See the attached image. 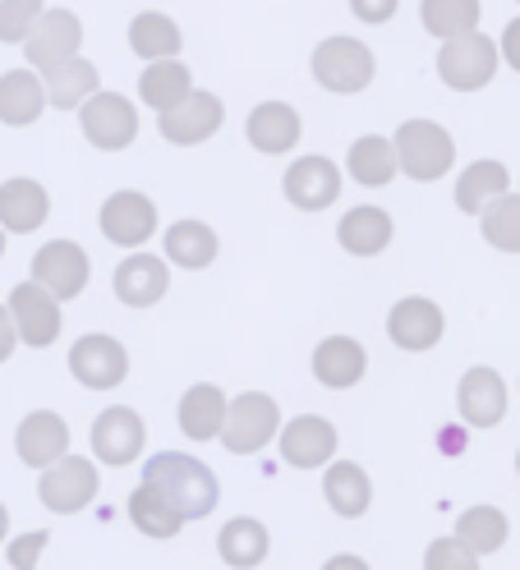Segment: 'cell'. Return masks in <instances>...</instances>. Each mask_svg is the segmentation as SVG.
I'll list each match as a JSON object with an SVG mask.
<instances>
[{
  "label": "cell",
  "instance_id": "6da1fadb",
  "mask_svg": "<svg viewBox=\"0 0 520 570\" xmlns=\"http://www.w3.org/2000/svg\"><path fill=\"white\" fill-rule=\"evenodd\" d=\"M144 483L176 511L180 520H203L217 511V474L198 455L185 451H157L144 465Z\"/></svg>",
  "mask_w": 520,
  "mask_h": 570
},
{
  "label": "cell",
  "instance_id": "7a4b0ae2",
  "mask_svg": "<svg viewBox=\"0 0 520 570\" xmlns=\"http://www.w3.org/2000/svg\"><path fill=\"white\" fill-rule=\"evenodd\" d=\"M392 153H396V170L429 185V180H442V175L457 166V138L438 120H405L392 138Z\"/></svg>",
  "mask_w": 520,
  "mask_h": 570
},
{
  "label": "cell",
  "instance_id": "3957f363",
  "mask_svg": "<svg viewBox=\"0 0 520 570\" xmlns=\"http://www.w3.org/2000/svg\"><path fill=\"white\" fill-rule=\"evenodd\" d=\"M276 433H282V410H276L272 396H263V391H245V396H235L226 405V419H222V446L230 455H254L263 451Z\"/></svg>",
  "mask_w": 520,
  "mask_h": 570
},
{
  "label": "cell",
  "instance_id": "277c9868",
  "mask_svg": "<svg viewBox=\"0 0 520 570\" xmlns=\"http://www.w3.org/2000/svg\"><path fill=\"white\" fill-rule=\"evenodd\" d=\"M438 75L447 88L457 92H479L489 88L498 75V42L483 38V32H465V38L442 42L438 51Z\"/></svg>",
  "mask_w": 520,
  "mask_h": 570
},
{
  "label": "cell",
  "instance_id": "5b68a950",
  "mask_svg": "<svg viewBox=\"0 0 520 570\" xmlns=\"http://www.w3.org/2000/svg\"><path fill=\"white\" fill-rule=\"evenodd\" d=\"M377 75V60L360 38H327L314 51V79L327 92H364Z\"/></svg>",
  "mask_w": 520,
  "mask_h": 570
},
{
  "label": "cell",
  "instance_id": "8992f818",
  "mask_svg": "<svg viewBox=\"0 0 520 570\" xmlns=\"http://www.w3.org/2000/svg\"><path fill=\"white\" fill-rule=\"evenodd\" d=\"M88 272H92V263L84 254V244H75V239H51L32 254V285H42L56 304L79 299L88 285Z\"/></svg>",
  "mask_w": 520,
  "mask_h": 570
},
{
  "label": "cell",
  "instance_id": "52a82bcc",
  "mask_svg": "<svg viewBox=\"0 0 520 570\" xmlns=\"http://www.w3.org/2000/svg\"><path fill=\"white\" fill-rule=\"evenodd\" d=\"M79 120H84V138L101 153H125L138 138V111H134V101L120 97V92L88 97L79 106Z\"/></svg>",
  "mask_w": 520,
  "mask_h": 570
},
{
  "label": "cell",
  "instance_id": "ba28073f",
  "mask_svg": "<svg viewBox=\"0 0 520 570\" xmlns=\"http://www.w3.org/2000/svg\"><path fill=\"white\" fill-rule=\"evenodd\" d=\"M101 479H97V465L84 455H65L56 460L51 470H42V483H38V497H42V507L56 511V515H75L84 511L92 497H97Z\"/></svg>",
  "mask_w": 520,
  "mask_h": 570
},
{
  "label": "cell",
  "instance_id": "9c48e42d",
  "mask_svg": "<svg viewBox=\"0 0 520 570\" xmlns=\"http://www.w3.org/2000/svg\"><path fill=\"white\" fill-rule=\"evenodd\" d=\"M144 442H148V428H144V419H138V410H129V405L101 410L97 423H92V455L111 470L134 465V460L144 455Z\"/></svg>",
  "mask_w": 520,
  "mask_h": 570
},
{
  "label": "cell",
  "instance_id": "30bf717a",
  "mask_svg": "<svg viewBox=\"0 0 520 570\" xmlns=\"http://www.w3.org/2000/svg\"><path fill=\"white\" fill-rule=\"evenodd\" d=\"M79 47H84V23H79V14H75V10H47L38 23H32V32H28L23 60L47 75L51 65L75 60Z\"/></svg>",
  "mask_w": 520,
  "mask_h": 570
},
{
  "label": "cell",
  "instance_id": "8fae6325",
  "mask_svg": "<svg viewBox=\"0 0 520 570\" xmlns=\"http://www.w3.org/2000/svg\"><path fill=\"white\" fill-rule=\"evenodd\" d=\"M69 373H75L88 391H111L129 373V354L116 336L92 332V336H79L75 350H69Z\"/></svg>",
  "mask_w": 520,
  "mask_h": 570
},
{
  "label": "cell",
  "instance_id": "7c38bea8",
  "mask_svg": "<svg viewBox=\"0 0 520 570\" xmlns=\"http://www.w3.org/2000/svg\"><path fill=\"white\" fill-rule=\"evenodd\" d=\"M10 323H14V336L32 350H47L56 345L60 336V304L42 291V285H14V295H10Z\"/></svg>",
  "mask_w": 520,
  "mask_h": 570
},
{
  "label": "cell",
  "instance_id": "4fadbf2b",
  "mask_svg": "<svg viewBox=\"0 0 520 570\" xmlns=\"http://www.w3.org/2000/svg\"><path fill=\"white\" fill-rule=\"evenodd\" d=\"M157 230V207L148 194L138 189H120L111 194L107 203H101V235H107L111 244H125V248H138L148 244Z\"/></svg>",
  "mask_w": 520,
  "mask_h": 570
},
{
  "label": "cell",
  "instance_id": "5bb4252c",
  "mask_svg": "<svg viewBox=\"0 0 520 570\" xmlns=\"http://www.w3.org/2000/svg\"><path fill=\"white\" fill-rule=\"evenodd\" d=\"M226 120V106L213 92H189L185 101H176L170 111H161V138L180 142V148H194V142H207Z\"/></svg>",
  "mask_w": 520,
  "mask_h": 570
},
{
  "label": "cell",
  "instance_id": "9a60e30c",
  "mask_svg": "<svg viewBox=\"0 0 520 570\" xmlns=\"http://www.w3.org/2000/svg\"><path fill=\"white\" fill-rule=\"evenodd\" d=\"M282 189H286L291 207H300V212H323V207H332V203L341 198V170H336V161H327V157H300V161L286 166Z\"/></svg>",
  "mask_w": 520,
  "mask_h": 570
},
{
  "label": "cell",
  "instance_id": "2e32d148",
  "mask_svg": "<svg viewBox=\"0 0 520 570\" xmlns=\"http://www.w3.org/2000/svg\"><path fill=\"white\" fill-rule=\"evenodd\" d=\"M14 451H19L23 465L51 470L56 460L69 455V428H65V419H60L56 410H32V414H23L19 433H14Z\"/></svg>",
  "mask_w": 520,
  "mask_h": 570
},
{
  "label": "cell",
  "instance_id": "e0dca14e",
  "mask_svg": "<svg viewBox=\"0 0 520 570\" xmlns=\"http://www.w3.org/2000/svg\"><path fill=\"white\" fill-rule=\"evenodd\" d=\"M282 460L295 470H318L336 455V428L323 414H300L291 423H282Z\"/></svg>",
  "mask_w": 520,
  "mask_h": 570
},
{
  "label": "cell",
  "instance_id": "ac0fdd59",
  "mask_svg": "<svg viewBox=\"0 0 520 570\" xmlns=\"http://www.w3.org/2000/svg\"><path fill=\"white\" fill-rule=\"evenodd\" d=\"M457 410L470 428H498L507 419V382L498 368H470L457 386Z\"/></svg>",
  "mask_w": 520,
  "mask_h": 570
},
{
  "label": "cell",
  "instance_id": "d6986e66",
  "mask_svg": "<svg viewBox=\"0 0 520 570\" xmlns=\"http://www.w3.org/2000/svg\"><path fill=\"white\" fill-rule=\"evenodd\" d=\"M442 332H447V317H442V308H438L433 299H424V295L401 299V304L392 308V317H387L392 345H401V350H410V354L433 350V345L442 341Z\"/></svg>",
  "mask_w": 520,
  "mask_h": 570
},
{
  "label": "cell",
  "instance_id": "ffe728a7",
  "mask_svg": "<svg viewBox=\"0 0 520 570\" xmlns=\"http://www.w3.org/2000/svg\"><path fill=\"white\" fill-rule=\"evenodd\" d=\"M111 291L129 308H153L170 291V267L166 258H153V254H129L111 276Z\"/></svg>",
  "mask_w": 520,
  "mask_h": 570
},
{
  "label": "cell",
  "instance_id": "44dd1931",
  "mask_svg": "<svg viewBox=\"0 0 520 570\" xmlns=\"http://www.w3.org/2000/svg\"><path fill=\"white\" fill-rule=\"evenodd\" d=\"M245 134H249V142H254L263 157H282V153H291L295 142H300L304 125H300L295 106H286V101H263V106H254V111H249Z\"/></svg>",
  "mask_w": 520,
  "mask_h": 570
},
{
  "label": "cell",
  "instance_id": "7402d4cb",
  "mask_svg": "<svg viewBox=\"0 0 520 570\" xmlns=\"http://www.w3.org/2000/svg\"><path fill=\"white\" fill-rule=\"evenodd\" d=\"M51 217V198L38 180H6L0 185V230L32 235Z\"/></svg>",
  "mask_w": 520,
  "mask_h": 570
},
{
  "label": "cell",
  "instance_id": "603a6c76",
  "mask_svg": "<svg viewBox=\"0 0 520 570\" xmlns=\"http://www.w3.org/2000/svg\"><path fill=\"white\" fill-rule=\"evenodd\" d=\"M217 552H222V561L235 566V570H254V566H263L267 552H272V533H267V524L254 520V515H235V520H226L222 533H217Z\"/></svg>",
  "mask_w": 520,
  "mask_h": 570
},
{
  "label": "cell",
  "instance_id": "cb8c5ba5",
  "mask_svg": "<svg viewBox=\"0 0 520 570\" xmlns=\"http://www.w3.org/2000/svg\"><path fill=\"white\" fill-rule=\"evenodd\" d=\"M369 368V354L355 336H327L318 350H314V377L332 391H345V386H355Z\"/></svg>",
  "mask_w": 520,
  "mask_h": 570
},
{
  "label": "cell",
  "instance_id": "d4e9b609",
  "mask_svg": "<svg viewBox=\"0 0 520 570\" xmlns=\"http://www.w3.org/2000/svg\"><path fill=\"white\" fill-rule=\"evenodd\" d=\"M42 106H47V88L32 69H10V75H0V125L23 129L42 116Z\"/></svg>",
  "mask_w": 520,
  "mask_h": 570
},
{
  "label": "cell",
  "instance_id": "484cf974",
  "mask_svg": "<svg viewBox=\"0 0 520 570\" xmlns=\"http://www.w3.org/2000/svg\"><path fill=\"white\" fill-rule=\"evenodd\" d=\"M42 88H47V101L60 106V111H79L88 97H97V65L75 56V60H60L42 75Z\"/></svg>",
  "mask_w": 520,
  "mask_h": 570
},
{
  "label": "cell",
  "instance_id": "4316f807",
  "mask_svg": "<svg viewBox=\"0 0 520 570\" xmlns=\"http://www.w3.org/2000/svg\"><path fill=\"white\" fill-rule=\"evenodd\" d=\"M392 230L396 226H392V217L383 207H351L341 217V248L355 254V258H373L392 244Z\"/></svg>",
  "mask_w": 520,
  "mask_h": 570
},
{
  "label": "cell",
  "instance_id": "83f0119b",
  "mask_svg": "<svg viewBox=\"0 0 520 570\" xmlns=\"http://www.w3.org/2000/svg\"><path fill=\"white\" fill-rule=\"evenodd\" d=\"M222 419H226V391L213 382H198L185 391L180 401V433L194 442H213L222 433Z\"/></svg>",
  "mask_w": 520,
  "mask_h": 570
},
{
  "label": "cell",
  "instance_id": "f1b7e54d",
  "mask_svg": "<svg viewBox=\"0 0 520 570\" xmlns=\"http://www.w3.org/2000/svg\"><path fill=\"white\" fill-rule=\"evenodd\" d=\"M323 497L327 507L341 515V520H360L373 502V483L360 465H345V460H336V465H327V479H323Z\"/></svg>",
  "mask_w": 520,
  "mask_h": 570
},
{
  "label": "cell",
  "instance_id": "f546056e",
  "mask_svg": "<svg viewBox=\"0 0 520 570\" xmlns=\"http://www.w3.org/2000/svg\"><path fill=\"white\" fill-rule=\"evenodd\" d=\"M511 194V175L502 161H474L461 170V180H457V207L470 212V217H479L489 203L507 198Z\"/></svg>",
  "mask_w": 520,
  "mask_h": 570
},
{
  "label": "cell",
  "instance_id": "4dcf8cb0",
  "mask_svg": "<svg viewBox=\"0 0 520 570\" xmlns=\"http://www.w3.org/2000/svg\"><path fill=\"white\" fill-rule=\"evenodd\" d=\"M166 263L185 272H203L217 263V230L203 222H176L166 230Z\"/></svg>",
  "mask_w": 520,
  "mask_h": 570
},
{
  "label": "cell",
  "instance_id": "1f68e13d",
  "mask_svg": "<svg viewBox=\"0 0 520 570\" xmlns=\"http://www.w3.org/2000/svg\"><path fill=\"white\" fill-rule=\"evenodd\" d=\"M129 47H134V56H144L153 65L157 60H176L180 56V28L161 10H144L129 23Z\"/></svg>",
  "mask_w": 520,
  "mask_h": 570
},
{
  "label": "cell",
  "instance_id": "d6a6232c",
  "mask_svg": "<svg viewBox=\"0 0 520 570\" xmlns=\"http://www.w3.org/2000/svg\"><path fill=\"white\" fill-rule=\"evenodd\" d=\"M345 170H351L364 189H383V185H392V180H396L392 138H377V134L360 138L355 148H351V157H345Z\"/></svg>",
  "mask_w": 520,
  "mask_h": 570
},
{
  "label": "cell",
  "instance_id": "836d02e7",
  "mask_svg": "<svg viewBox=\"0 0 520 570\" xmlns=\"http://www.w3.org/2000/svg\"><path fill=\"white\" fill-rule=\"evenodd\" d=\"M457 543H465L474 557H489L498 552L507 539H511V524L498 507H470L461 520H457V533H452Z\"/></svg>",
  "mask_w": 520,
  "mask_h": 570
},
{
  "label": "cell",
  "instance_id": "e575fe53",
  "mask_svg": "<svg viewBox=\"0 0 520 570\" xmlns=\"http://www.w3.org/2000/svg\"><path fill=\"white\" fill-rule=\"evenodd\" d=\"M194 88H189V65L185 60H157L144 69V79H138V97L157 111H170L176 101H185Z\"/></svg>",
  "mask_w": 520,
  "mask_h": 570
},
{
  "label": "cell",
  "instance_id": "d590c367",
  "mask_svg": "<svg viewBox=\"0 0 520 570\" xmlns=\"http://www.w3.org/2000/svg\"><path fill=\"white\" fill-rule=\"evenodd\" d=\"M424 28L433 38L452 42V38H465V32H479V6L474 0H424L420 10Z\"/></svg>",
  "mask_w": 520,
  "mask_h": 570
},
{
  "label": "cell",
  "instance_id": "8d00e7d4",
  "mask_svg": "<svg viewBox=\"0 0 520 570\" xmlns=\"http://www.w3.org/2000/svg\"><path fill=\"white\" fill-rule=\"evenodd\" d=\"M129 520L138 524V533H148V539H176L180 524H185L148 483L134 488V497H129Z\"/></svg>",
  "mask_w": 520,
  "mask_h": 570
},
{
  "label": "cell",
  "instance_id": "74e56055",
  "mask_svg": "<svg viewBox=\"0 0 520 570\" xmlns=\"http://www.w3.org/2000/svg\"><path fill=\"white\" fill-rule=\"evenodd\" d=\"M483 222V239H489L493 248H502V254H520V194H507L498 203H489L479 212Z\"/></svg>",
  "mask_w": 520,
  "mask_h": 570
},
{
  "label": "cell",
  "instance_id": "f35d334b",
  "mask_svg": "<svg viewBox=\"0 0 520 570\" xmlns=\"http://www.w3.org/2000/svg\"><path fill=\"white\" fill-rule=\"evenodd\" d=\"M42 14H47V6H38V0H6V6H0V42H28L32 23Z\"/></svg>",
  "mask_w": 520,
  "mask_h": 570
},
{
  "label": "cell",
  "instance_id": "ab89813d",
  "mask_svg": "<svg viewBox=\"0 0 520 570\" xmlns=\"http://www.w3.org/2000/svg\"><path fill=\"white\" fill-rule=\"evenodd\" d=\"M424 570H479V557L457 539H433L424 552Z\"/></svg>",
  "mask_w": 520,
  "mask_h": 570
},
{
  "label": "cell",
  "instance_id": "60d3db41",
  "mask_svg": "<svg viewBox=\"0 0 520 570\" xmlns=\"http://www.w3.org/2000/svg\"><path fill=\"white\" fill-rule=\"evenodd\" d=\"M47 543H51V533H47V529L23 533V539L10 543V566H14V570H38V557L47 552Z\"/></svg>",
  "mask_w": 520,
  "mask_h": 570
},
{
  "label": "cell",
  "instance_id": "b9f144b4",
  "mask_svg": "<svg viewBox=\"0 0 520 570\" xmlns=\"http://www.w3.org/2000/svg\"><path fill=\"white\" fill-rule=\"evenodd\" d=\"M498 56L516 69V75H520V19H511L507 23V32H502V47H498Z\"/></svg>",
  "mask_w": 520,
  "mask_h": 570
},
{
  "label": "cell",
  "instance_id": "7bdbcfd3",
  "mask_svg": "<svg viewBox=\"0 0 520 570\" xmlns=\"http://www.w3.org/2000/svg\"><path fill=\"white\" fill-rule=\"evenodd\" d=\"M14 345H19V336H14V323H10V308L0 304V364L14 354Z\"/></svg>",
  "mask_w": 520,
  "mask_h": 570
},
{
  "label": "cell",
  "instance_id": "ee69618b",
  "mask_svg": "<svg viewBox=\"0 0 520 570\" xmlns=\"http://www.w3.org/2000/svg\"><path fill=\"white\" fill-rule=\"evenodd\" d=\"M323 570H369V561H364V557H355V552H341V557L323 561Z\"/></svg>",
  "mask_w": 520,
  "mask_h": 570
},
{
  "label": "cell",
  "instance_id": "f6af8a7d",
  "mask_svg": "<svg viewBox=\"0 0 520 570\" xmlns=\"http://www.w3.org/2000/svg\"><path fill=\"white\" fill-rule=\"evenodd\" d=\"M396 6H392V0H383V6H364V0H355V14L360 19H387Z\"/></svg>",
  "mask_w": 520,
  "mask_h": 570
},
{
  "label": "cell",
  "instance_id": "bcb514c9",
  "mask_svg": "<svg viewBox=\"0 0 520 570\" xmlns=\"http://www.w3.org/2000/svg\"><path fill=\"white\" fill-rule=\"evenodd\" d=\"M438 442H442V451H461V446H465V438L457 433V428H442V438H438Z\"/></svg>",
  "mask_w": 520,
  "mask_h": 570
},
{
  "label": "cell",
  "instance_id": "7dc6e473",
  "mask_svg": "<svg viewBox=\"0 0 520 570\" xmlns=\"http://www.w3.org/2000/svg\"><path fill=\"white\" fill-rule=\"evenodd\" d=\"M6 529H10V511H6V502H0V543H6Z\"/></svg>",
  "mask_w": 520,
  "mask_h": 570
},
{
  "label": "cell",
  "instance_id": "c3c4849f",
  "mask_svg": "<svg viewBox=\"0 0 520 570\" xmlns=\"http://www.w3.org/2000/svg\"><path fill=\"white\" fill-rule=\"evenodd\" d=\"M0 258H6V230H0Z\"/></svg>",
  "mask_w": 520,
  "mask_h": 570
},
{
  "label": "cell",
  "instance_id": "681fc988",
  "mask_svg": "<svg viewBox=\"0 0 520 570\" xmlns=\"http://www.w3.org/2000/svg\"><path fill=\"white\" fill-rule=\"evenodd\" d=\"M516 474H520V451H516Z\"/></svg>",
  "mask_w": 520,
  "mask_h": 570
}]
</instances>
